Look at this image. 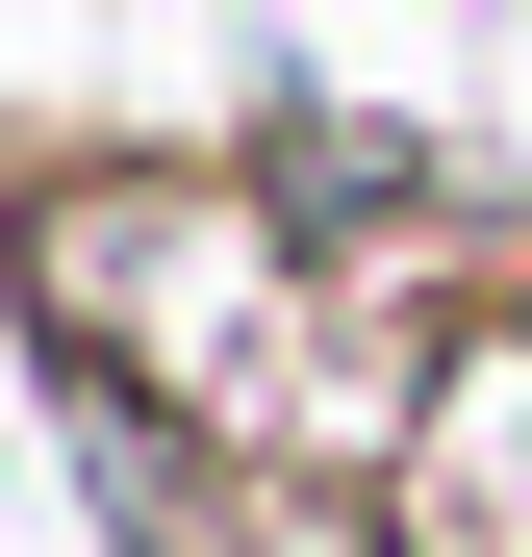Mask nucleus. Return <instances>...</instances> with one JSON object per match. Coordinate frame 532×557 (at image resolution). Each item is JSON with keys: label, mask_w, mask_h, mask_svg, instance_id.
Wrapping results in <instances>:
<instances>
[{"label": "nucleus", "mask_w": 532, "mask_h": 557, "mask_svg": "<svg viewBox=\"0 0 532 557\" xmlns=\"http://www.w3.org/2000/svg\"><path fill=\"white\" fill-rule=\"evenodd\" d=\"M228 557H406V482H381V456H330V482L253 456V532H228Z\"/></svg>", "instance_id": "obj_2"}, {"label": "nucleus", "mask_w": 532, "mask_h": 557, "mask_svg": "<svg viewBox=\"0 0 532 557\" xmlns=\"http://www.w3.org/2000/svg\"><path fill=\"white\" fill-rule=\"evenodd\" d=\"M228 203L280 228L305 278H355V253H406V228H457V152H431L406 102H330V76H280V102H253V152H228Z\"/></svg>", "instance_id": "obj_1"}]
</instances>
